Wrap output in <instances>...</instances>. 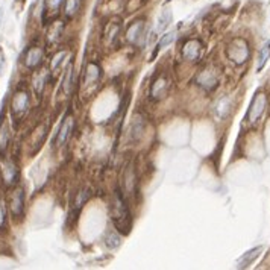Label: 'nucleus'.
I'll use <instances>...</instances> for the list:
<instances>
[{
	"label": "nucleus",
	"mask_w": 270,
	"mask_h": 270,
	"mask_svg": "<svg viewBox=\"0 0 270 270\" xmlns=\"http://www.w3.org/2000/svg\"><path fill=\"white\" fill-rule=\"evenodd\" d=\"M110 216L114 223V228L123 234L128 235L132 228V214L129 211L126 197L122 191H114L111 202H110Z\"/></svg>",
	"instance_id": "obj_1"
},
{
	"label": "nucleus",
	"mask_w": 270,
	"mask_h": 270,
	"mask_svg": "<svg viewBox=\"0 0 270 270\" xmlns=\"http://www.w3.org/2000/svg\"><path fill=\"white\" fill-rule=\"evenodd\" d=\"M225 53L234 65H243L251 58V46L245 38L235 37L228 43Z\"/></svg>",
	"instance_id": "obj_2"
},
{
	"label": "nucleus",
	"mask_w": 270,
	"mask_h": 270,
	"mask_svg": "<svg viewBox=\"0 0 270 270\" xmlns=\"http://www.w3.org/2000/svg\"><path fill=\"white\" fill-rule=\"evenodd\" d=\"M220 75H222L220 69L217 65H214V64H210V65H207L205 69H202L196 75L194 84L199 88H202L204 91L211 93V91H214L219 87V84H220Z\"/></svg>",
	"instance_id": "obj_3"
},
{
	"label": "nucleus",
	"mask_w": 270,
	"mask_h": 270,
	"mask_svg": "<svg viewBox=\"0 0 270 270\" xmlns=\"http://www.w3.org/2000/svg\"><path fill=\"white\" fill-rule=\"evenodd\" d=\"M125 40L128 44L134 46V47H144L146 41H147V26H146V20L143 17H138L132 20L126 30H125Z\"/></svg>",
	"instance_id": "obj_4"
},
{
	"label": "nucleus",
	"mask_w": 270,
	"mask_h": 270,
	"mask_svg": "<svg viewBox=\"0 0 270 270\" xmlns=\"http://www.w3.org/2000/svg\"><path fill=\"white\" fill-rule=\"evenodd\" d=\"M30 108V94L26 88H18L11 99V116L15 122H21Z\"/></svg>",
	"instance_id": "obj_5"
},
{
	"label": "nucleus",
	"mask_w": 270,
	"mask_h": 270,
	"mask_svg": "<svg viewBox=\"0 0 270 270\" xmlns=\"http://www.w3.org/2000/svg\"><path fill=\"white\" fill-rule=\"evenodd\" d=\"M266 108H267V94L260 90V91L255 93V96H254L252 100H251L249 110H248V113H246V122H248L249 125L258 123V120L263 117Z\"/></svg>",
	"instance_id": "obj_6"
},
{
	"label": "nucleus",
	"mask_w": 270,
	"mask_h": 270,
	"mask_svg": "<svg viewBox=\"0 0 270 270\" xmlns=\"http://www.w3.org/2000/svg\"><path fill=\"white\" fill-rule=\"evenodd\" d=\"M181 55L182 59L190 64L199 62L204 55V43L199 38H187L181 47Z\"/></svg>",
	"instance_id": "obj_7"
},
{
	"label": "nucleus",
	"mask_w": 270,
	"mask_h": 270,
	"mask_svg": "<svg viewBox=\"0 0 270 270\" xmlns=\"http://www.w3.org/2000/svg\"><path fill=\"white\" fill-rule=\"evenodd\" d=\"M24 200H26V194H24V188L21 185H17L11 190L9 197H8V205H9V211L12 214L14 219H21L24 214Z\"/></svg>",
	"instance_id": "obj_8"
},
{
	"label": "nucleus",
	"mask_w": 270,
	"mask_h": 270,
	"mask_svg": "<svg viewBox=\"0 0 270 270\" xmlns=\"http://www.w3.org/2000/svg\"><path fill=\"white\" fill-rule=\"evenodd\" d=\"M75 126H76V119H75V116L69 111V113L64 116V119H62V122H61V126H59V129H58L56 138H55L56 147H62V146L70 140V137H72L73 131H75Z\"/></svg>",
	"instance_id": "obj_9"
},
{
	"label": "nucleus",
	"mask_w": 270,
	"mask_h": 270,
	"mask_svg": "<svg viewBox=\"0 0 270 270\" xmlns=\"http://www.w3.org/2000/svg\"><path fill=\"white\" fill-rule=\"evenodd\" d=\"M168 90H170V81H168V78L165 75H158L152 81V84H150L149 97L153 102H159V100H162L167 96Z\"/></svg>",
	"instance_id": "obj_10"
},
{
	"label": "nucleus",
	"mask_w": 270,
	"mask_h": 270,
	"mask_svg": "<svg viewBox=\"0 0 270 270\" xmlns=\"http://www.w3.org/2000/svg\"><path fill=\"white\" fill-rule=\"evenodd\" d=\"M0 172H2L3 182H5L8 187L17 185V182H18V179H20V170H18V165L15 164L14 159H11V158H3L2 162H0Z\"/></svg>",
	"instance_id": "obj_11"
},
{
	"label": "nucleus",
	"mask_w": 270,
	"mask_h": 270,
	"mask_svg": "<svg viewBox=\"0 0 270 270\" xmlns=\"http://www.w3.org/2000/svg\"><path fill=\"white\" fill-rule=\"evenodd\" d=\"M43 61H44V49L40 46H30L23 56V64L30 72L37 70L43 64Z\"/></svg>",
	"instance_id": "obj_12"
},
{
	"label": "nucleus",
	"mask_w": 270,
	"mask_h": 270,
	"mask_svg": "<svg viewBox=\"0 0 270 270\" xmlns=\"http://www.w3.org/2000/svg\"><path fill=\"white\" fill-rule=\"evenodd\" d=\"M122 185H123V194L125 197H134L135 191H137V173H135L134 164H128L125 172H123V178H122Z\"/></svg>",
	"instance_id": "obj_13"
},
{
	"label": "nucleus",
	"mask_w": 270,
	"mask_h": 270,
	"mask_svg": "<svg viewBox=\"0 0 270 270\" xmlns=\"http://www.w3.org/2000/svg\"><path fill=\"white\" fill-rule=\"evenodd\" d=\"M102 78V67L96 62V61H90L85 67V73H84V85L91 87L99 84Z\"/></svg>",
	"instance_id": "obj_14"
},
{
	"label": "nucleus",
	"mask_w": 270,
	"mask_h": 270,
	"mask_svg": "<svg viewBox=\"0 0 270 270\" xmlns=\"http://www.w3.org/2000/svg\"><path fill=\"white\" fill-rule=\"evenodd\" d=\"M82 6H84V0H65L62 6V14L67 20H73L81 12Z\"/></svg>",
	"instance_id": "obj_15"
},
{
	"label": "nucleus",
	"mask_w": 270,
	"mask_h": 270,
	"mask_svg": "<svg viewBox=\"0 0 270 270\" xmlns=\"http://www.w3.org/2000/svg\"><path fill=\"white\" fill-rule=\"evenodd\" d=\"M173 21V12H172V8L167 5L162 8L159 17H158V21H156V32H164Z\"/></svg>",
	"instance_id": "obj_16"
},
{
	"label": "nucleus",
	"mask_w": 270,
	"mask_h": 270,
	"mask_svg": "<svg viewBox=\"0 0 270 270\" xmlns=\"http://www.w3.org/2000/svg\"><path fill=\"white\" fill-rule=\"evenodd\" d=\"M62 30H64V21H52L50 23V27H49V32H47V43L49 44H55L56 41L61 40V35H62Z\"/></svg>",
	"instance_id": "obj_17"
},
{
	"label": "nucleus",
	"mask_w": 270,
	"mask_h": 270,
	"mask_svg": "<svg viewBox=\"0 0 270 270\" xmlns=\"http://www.w3.org/2000/svg\"><path fill=\"white\" fill-rule=\"evenodd\" d=\"M120 32H122V27H120L119 23H110V24L105 27V30H104V40H105L108 44H114V41L119 38Z\"/></svg>",
	"instance_id": "obj_18"
},
{
	"label": "nucleus",
	"mask_w": 270,
	"mask_h": 270,
	"mask_svg": "<svg viewBox=\"0 0 270 270\" xmlns=\"http://www.w3.org/2000/svg\"><path fill=\"white\" fill-rule=\"evenodd\" d=\"M65 0H44V14L55 18L62 9Z\"/></svg>",
	"instance_id": "obj_19"
},
{
	"label": "nucleus",
	"mask_w": 270,
	"mask_h": 270,
	"mask_svg": "<svg viewBox=\"0 0 270 270\" xmlns=\"http://www.w3.org/2000/svg\"><path fill=\"white\" fill-rule=\"evenodd\" d=\"M231 107H232L231 99H229V97H222V99L216 104L214 111H216V114H217L219 119H225V117L231 113Z\"/></svg>",
	"instance_id": "obj_20"
},
{
	"label": "nucleus",
	"mask_w": 270,
	"mask_h": 270,
	"mask_svg": "<svg viewBox=\"0 0 270 270\" xmlns=\"http://www.w3.org/2000/svg\"><path fill=\"white\" fill-rule=\"evenodd\" d=\"M261 251H263V246H258V248H254V249L248 251V252L239 260V267H240V269H245V267H248L249 264H252L254 260L260 255Z\"/></svg>",
	"instance_id": "obj_21"
},
{
	"label": "nucleus",
	"mask_w": 270,
	"mask_h": 270,
	"mask_svg": "<svg viewBox=\"0 0 270 270\" xmlns=\"http://www.w3.org/2000/svg\"><path fill=\"white\" fill-rule=\"evenodd\" d=\"M46 82H47V72L46 70H41L35 75L33 78V90L38 96L43 94L44 91V87H46Z\"/></svg>",
	"instance_id": "obj_22"
},
{
	"label": "nucleus",
	"mask_w": 270,
	"mask_h": 270,
	"mask_svg": "<svg viewBox=\"0 0 270 270\" xmlns=\"http://www.w3.org/2000/svg\"><path fill=\"white\" fill-rule=\"evenodd\" d=\"M269 58H270V41H267V43L263 44V47L260 49V53H258V62H257V70H258V72L263 70V67L267 64Z\"/></svg>",
	"instance_id": "obj_23"
},
{
	"label": "nucleus",
	"mask_w": 270,
	"mask_h": 270,
	"mask_svg": "<svg viewBox=\"0 0 270 270\" xmlns=\"http://www.w3.org/2000/svg\"><path fill=\"white\" fill-rule=\"evenodd\" d=\"M9 125L8 122H0V152H5L9 143Z\"/></svg>",
	"instance_id": "obj_24"
},
{
	"label": "nucleus",
	"mask_w": 270,
	"mask_h": 270,
	"mask_svg": "<svg viewBox=\"0 0 270 270\" xmlns=\"http://www.w3.org/2000/svg\"><path fill=\"white\" fill-rule=\"evenodd\" d=\"M175 40H176V33H175V32H167V33H164V35L159 38V41L156 43V52L162 50L164 47H167L168 44H172Z\"/></svg>",
	"instance_id": "obj_25"
},
{
	"label": "nucleus",
	"mask_w": 270,
	"mask_h": 270,
	"mask_svg": "<svg viewBox=\"0 0 270 270\" xmlns=\"http://www.w3.org/2000/svg\"><path fill=\"white\" fill-rule=\"evenodd\" d=\"M72 72H73V64L70 62L65 70V75L62 78V91L65 94H70V91H72Z\"/></svg>",
	"instance_id": "obj_26"
},
{
	"label": "nucleus",
	"mask_w": 270,
	"mask_h": 270,
	"mask_svg": "<svg viewBox=\"0 0 270 270\" xmlns=\"http://www.w3.org/2000/svg\"><path fill=\"white\" fill-rule=\"evenodd\" d=\"M65 56H67V50H59L58 53H55V56H53L52 61H50V70H52V72H56V70L59 69V65L62 64V61H64Z\"/></svg>",
	"instance_id": "obj_27"
},
{
	"label": "nucleus",
	"mask_w": 270,
	"mask_h": 270,
	"mask_svg": "<svg viewBox=\"0 0 270 270\" xmlns=\"http://www.w3.org/2000/svg\"><path fill=\"white\" fill-rule=\"evenodd\" d=\"M88 197H90V190H88L87 187H84V188L78 193V196H76V200H75L76 208L81 210V208L84 207V204L88 200Z\"/></svg>",
	"instance_id": "obj_28"
},
{
	"label": "nucleus",
	"mask_w": 270,
	"mask_h": 270,
	"mask_svg": "<svg viewBox=\"0 0 270 270\" xmlns=\"http://www.w3.org/2000/svg\"><path fill=\"white\" fill-rule=\"evenodd\" d=\"M8 222V210H6V204L3 200V197L0 196V231L5 229Z\"/></svg>",
	"instance_id": "obj_29"
},
{
	"label": "nucleus",
	"mask_w": 270,
	"mask_h": 270,
	"mask_svg": "<svg viewBox=\"0 0 270 270\" xmlns=\"http://www.w3.org/2000/svg\"><path fill=\"white\" fill-rule=\"evenodd\" d=\"M5 65H6V59H5L3 49L0 47V75H2V73H3V70H5Z\"/></svg>",
	"instance_id": "obj_30"
},
{
	"label": "nucleus",
	"mask_w": 270,
	"mask_h": 270,
	"mask_svg": "<svg viewBox=\"0 0 270 270\" xmlns=\"http://www.w3.org/2000/svg\"><path fill=\"white\" fill-rule=\"evenodd\" d=\"M2 18H3V9H0V20H2ZM0 24H2V23H0Z\"/></svg>",
	"instance_id": "obj_31"
}]
</instances>
